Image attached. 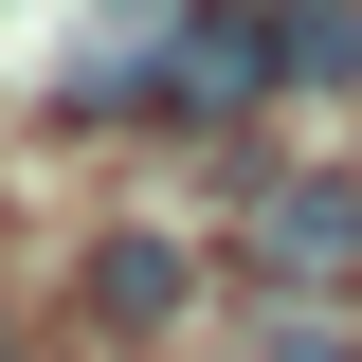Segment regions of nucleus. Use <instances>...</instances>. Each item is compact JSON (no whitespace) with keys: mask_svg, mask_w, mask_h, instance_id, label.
<instances>
[{"mask_svg":"<svg viewBox=\"0 0 362 362\" xmlns=\"http://www.w3.org/2000/svg\"><path fill=\"white\" fill-rule=\"evenodd\" d=\"M218 254L254 290H362V163H218Z\"/></svg>","mask_w":362,"mask_h":362,"instance_id":"f03ea898","label":"nucleus"},{"mask_svg":"<svg viewBox=\"0 0 362 362\" xmlns=\"http://www.w3.org/2000/svg\"><path fill=\"white\" fill-rule=\"evenodd\" d=\"M73 326L90 344H199V326H218V235H181V218H109L73 254Z\"/></svg>","mask_w":362,"mask_h":362,"instance_id":"7ed1b4c3","label":"nucleus"},{"mask_svg":"<svg viewBox=\"0 0 362 362\" xmlns=\"http://www.w3.org/2000/svg\"><path fill=\"white\" fill-rule=\"evenodd\" d=\"M0 362H18V308H0Z\"/></svg>","mask_w":362,"mask_h":362,"instance_id":"39448f33","label":"nucleus"},{"mask_svg":"<svg viewBox=\"0 0 362 362\" xmlns=\"http://www.w3.org/2000/svg\"><path fill=\"white\" fill-rule=\"evenodd\" d=\"M181 18H199V73H218V127L362 90V0H181Z\"/></svg>","mask_w":362,"mask_h":362,"instance_id":"f257e3e1","label":"nucleus"},{"mask_svg":"<svg viewBox=\"0 0 362 362\" xmlns=\"http://www.w3.org/2000/svg\"><path fill=\"white\" fill-rule=\"evenodd\" d=\"M181 362H362V290H218Z\"/></svg>","mask_w":362,"mask_h":362,"instance_id":"20e7f679","label":"nucleus"}]
</instances>
